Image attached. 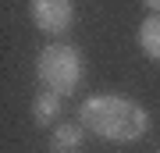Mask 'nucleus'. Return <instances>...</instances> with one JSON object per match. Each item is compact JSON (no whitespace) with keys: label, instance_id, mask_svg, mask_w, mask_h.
<instances>
[{"label":"nucleus","instance_id":"obj_1","mask_svg":"<svg viewBox=\"0 0 160 153\" xmlns=\"http://www.w3.org/2000/svg\"><path fill=\"white\" fill-rule=\"evenodd\" d=\"M78 121L86 125L92 135L107 139V142H135L149 132V110L142 103L118 96V93H100L89 96L78 107Z\"/></svg>","mask_w":160,"mask_h":153},{"label":"nucleus","instance_id":"obj_2","mask_svg":"<svg viewBox=\"0 0 160 153\" xmlns=\"http://www.w3.org/2000/svg\"><path fill=\"white\" fill-rule=\"evenodd\" d=\"M82 54L68 43H53V46H43L39 57H36V79H39L43 89L50 93H61V96H71L82 82Z\"/></svg>","mask_w":160,"mask_h":153},{"label":"nucleus","instance_id":"obj_3","mask_svg":"<svg viewBox=\"0 0 160 153\" xmlns=\"http://www.w3.org/2000/svg\"><path fill=\"white\" fill-rule=\"evenodd\" d=\"M32 22L46 36H61L75 22V4L71 0H32Z\"/></svg>","mask_w":160,"mask_h":153},{"label":"nucleus","instance_id":"obj_4","mask_svg":"<svg viewBox=\"0 0 160 153\" xmlns=\"http://www.w3.org/2000/svg\"><path fill=\"white\" fill-rule=\"evenodd\" d=\"M61 93H50V89H43L39 93V96H36L32 100V121H36V125H39V128H50V125H57V121H61Z\"/></svg>","mask_w":160,"mask_h":153},{"label":"nucleus","instance_id":"obj_5","mask_svg":"<svg viewBox=\"0 0 160 153\" xmlns=\"http://www.w3.org/2000/svg\"><path fill=\"white\" fill-rule=\"evenodd\" d=\"M82 142H86V125H82V121L78 125H64L61 121V125L53 128V135H50V150L53 153H75Z\"/></svg>","mask_w":160,"mask_h":153},{"label":"nucleus","instance_id":"obj_6","mask_svg":"<svg viewBox=\"0 0 160 153\" xmlns=\"http://www.w3.org/2000/svg\"><path fill=\"white\" fill-rule=\"evenodd\" d=\"M139 46L149 61L160 64V14H149L142 25H139Z\"/></svg>","mask_w":160,"mask_h":153},{"label":"nucleus","instance_id":"obj_7","mask_svg":"<svg viewBox=\"0 0 160 153\" xmlns=\"http://www.w3.org/2000/svg\"><path fill=\"white\" fill-rule=\"evenodd\" d=\"M142 4H146V7H149L153 14H160V0H142Z\"/></svg>","mask_w":160,"mask_h":153}]
</instances>
